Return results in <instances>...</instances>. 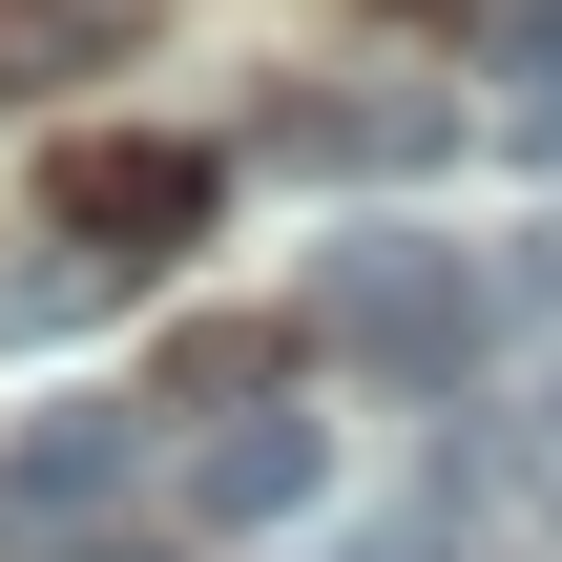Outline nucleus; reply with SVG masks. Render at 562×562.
<instances>
[{"mask_svg": "<svg viewBox=\"0 0 562 562\" xmlns=\"http://www.w3.org/2000/svg\"><path fill=\"white\" fill-rule=\"evenodd\" d=\"M167 501H188L209 542H271V521H313V501H334V438H313V417H229V396H209V438H188V480H167Z\"/></svg>", "mask_w": 562, "mask_h": 562, "instance_id": "7ed1b4c3", "label": "nucleus"}, {"mask_svg": "<svg viewBox=\"0 0 562 562\" xmlns=\"http://www.w3.org/2000/svg\"><path fill=\"white\" fill-rule=\"evenodd\" d=\"M104 501H125V417H42V438H0V562H63Z\"/></svg>", "mask_w": 562, "mask_h": 562, "instance_id": "20e7f679", "label": "nucleus"}, {"mask_svg": "<svg viewBox=\"0 0 562 562\" xmlns=\"http://www.w3.org/2000/svg\"><path fill=\"white\" fill-rule=\"evenodd\" d=\"M250 146H271V167H417V146H459V104H355V83H313V104H271Z\"/></svg>", "mask_w": 562, "mask_h": 562, "instance_id": "39448f33", "label": "nucleus"}, {"mask_svg": "<svg viewBox=\"0 0 562 562\" xmlns=\"http://www.w3.org/2000/svg\"><path fill=\"white\" fill-rule=\"evenodd\" d=\"M188 229H209V146H83V167H63V250H83L104 292L167 271Z\"/></svg>", "mask_w": 562, "mask_h": 562, "instance_id": "f03ea898", "label": "nucleus"}, {"mask_svg": "<svg viewBox=\"0 0 562 562\" xmlns=\"http://www.w3.org/2000/svg\"><path fill=\"white\" fill-rule=\"evenodd\" d=\"M104 42V0H0V83H42V63H83Z\"/></svg>", "mask_w": 562, "mask_h": 562, "instance_id": "0eeeda50", "label": "nucleus"}, {"mask_svg": "<svg viewBox=\"0 0 562 562\" xmlns=\"http://www.w3.org/2000/svg\"><path fill=\"white\" fill-rule=\"evenodd\" d=\"M542 459H562V375H542Z\"/></svg>", "mask_w": 562, "mask_h": 562, "instance_id": "1a4fd4ad", "label": "nucleus"}, {"mask_svg": "<svg viewBox=\"0 0 562 562\" xmlns=\"http://www.w3.org/2000/svg\"><path fill=\"white\" fill-rule=\"evenodd\" d=\"M501 292H521V313H562V229H542V250H521V271H501Z\"/></svg>", "mask_w": 562, "mask_h": 562, "instance_id": "6e6552de", "label": "nucleus"}, {"mask_svg": "<svg viewBox=\"0 0 562 562\" xmlns=\"http://www.w3.org/2000/svg\"><path fill=\"white\" fill-rule=\"evenodd\" d=\"M480 125L562 167V0H501V63H480Z\"/></svg>", "mask_w": 562, "mask_h": 562, "instance_id": "423d86ee", "label": "nucleus"}, {"mask_svg": "<svg viewBox=\"0 0 562 562\" xmlns=\"http://www.w3.org/2000/svg\"><path fill=\"white\" fill-rule=\"evenodd\" d=\"M83 562H125V542H83Z\"/></svg>", "mask_w": 562, "mask_h": 562, "instance_id": "9d476101", "label": "nucleus"}, {"mask_svg": "<svg viewBox=\"0 0 562 562\" xmlns=\"http://www.w3.org/2000/svg\"><path fill=\"white\" fill-rule=\"evenodd\" d=\"M501 334V271L438 250V229H334L313 250V355L396 375V396H459V355Z\"/></svg>", "mask_w": 562, "mask_h": 562, "instance_id": "f257e3e1", "label": "nucleus"}]
</instances>
